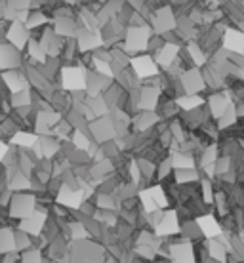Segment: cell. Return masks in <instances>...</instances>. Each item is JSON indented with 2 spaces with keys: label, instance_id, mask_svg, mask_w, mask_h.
I'll use <instances>...</instances> for the list:
<instances>
[{
  "label": "cell",
  "instance_id": "1",
  "mask_svg": "<svg viewBox=\"0 0 244 263\" xmlns=\"http://www.w3.org/2000/svg\"><path fill=\"white\" fill-rule=\"evenodd\" d=\"M39 208V197L34 191H27V193H12V198H10V204H8L6 216L10 219H15V221H21L33 214L34 210Z\"/></svg>",
  "mask_w": 244,
  "mask_h": 263
},
{
  "label": "cell",
  "instance_id": "2",
  "mask_svg": "<svg viewBox=\"0 0 244 263\" xmlns=\"http://www.w3.org/2000/svg\"><path fill=\"white\" fill-rule=\"evenodd\" d=\"M86 74H88V69H84L80 63L63 65L61 67L60 74H58L60 88L69 93L86 92Z\"/></svg>",
  "mask_w": 244,
  "mask_h": 263
},
{
  "label": "cell",
  "instance_id": "3",
  "mask_svg": "<svg viewBox=\"0 0 244 263\" xmlns=\"http://www.w3.org/2000/svg\"><path fill=\"white\" fill-rule=\"evenodd\" d=\"M48 217H50V210H48V208H42V206L39 204V208H36L31 216L25 217V219H21V221H17L15 229L23 231V233L31 235L33 238H40L42 231H44V227H46Z\"/></svg>",
  "mask_w": 244,
  "mask_h": 263
},
{
  "label": "cell",
  "instance_id": "4",
  "mask_svg": "<svg viewBox=\"0 0 244 263\" xmlns=\"http://www.w3.org/2000/svg\"><path fill=\"white\" fill-rule=\"evenodd\" d=\"M130 69L139 80H151L160 74V67L153 60L151 53H138L130 58Z\"/></svg>",
  "mask_w": 244,
  "mask_h": 263
},
{
  "label": "cell",
  "instance_id": "5",
  "mask_svg": "<svg viewBox=\"0 0 244 263\" xmlns=\"http://www.w3.org/2000/svg\"><path fill=\"white\" fill-rule=\"evenodd\" d=\"M84 200H88L84 189L71 187V185H65V183H61L60 191L55 195V204H60L61 208H65L69 212H79V208L82 206Z\"/></svg>",
  "mask_w": 244,
  "mask_h": 263
},
{
  "label": "cell",
  "instance_id": "6",
  "mask_svg": "<svg viewBox=\"0 0 244 263\" xmlns=\"http://www.w3.org/2000/svg\"><path fill=\"white\" fill-rule=\"evenodd\" d=\"M179 84H181L183 93H189V96H197L198 93V96H200V92H204L206 90L202 69H198V67L185 69V71L179 74Z\"/></svg>",
  "mask_w": 244,
  "mask_h": 263
},
{
  "label": "cell",
  "instance_id": "7",
  "mask_svg": "<svg viewBox=\"0 0 244 263\" xmlns=\"http://www.w3.org/2000/svg\"><path fill=\"white\" fill-rule=\"evenodd\" d=\"M166 257L170 259V263H197V256H195V246L191 240H178V242L168 244V252Z\"/></svg>",
  "mask_w": 244,
  "mask_h": 263
},
{
  "label": "cell",
  "instance_id": "8",
  "mask_svg": "<svg viewBox=\"0 0 244 263\" xmlns=\"http://www.w3.org/2000/svg\"><path fill=\"white\" fill-rule=\"evenodd\" d=\"M155 235L159 238H170V237H176L181 233V221H179V214L176 210H164L162 217H160V221L157 223L155 227Z\"/></svg>",
  "mask_w": 244,
  "mask_h": 263
},
{
  "label": "cell",
  "instance_id": "9",
  "mask_svg": "<svg viewBox=\"0 0 244 263\" xmlns=\"http://www.w3.org/2000/svg\"><path fill=\"white\" fill-rule=\"evenodd\" d=\"M221 48L225 52L235 53V55H244V34L237 27H227L223 36H221Z\"/></svg>",
  "mask_w": 244,
  "mask_h": 263
},
{
  "label": "cell",
  "instance_id": "10",
  "mask_svg": "<svg viewBox=\"0 0 244 263\" xmlns=\"http://www.w3.org/2000/svg\"><path fill=\"white\" fill-rule=\"evenodd\" d=\"M231 103L233 101H231V98H229V93L218 90V92H214L208 96V99H206V109H208L212 119L218 120L219 117L227 111V107L231 105Z\"/></svg>",
  "mask_w": 244,
  "mask_h": 263
},
{
  "label": "cell",
  "instance_id": "11",
  "mask_svg": "<svg viewBox=\"0 0 244 263\" xmlns=\"http://www.w3.org/2000/svg\"><path fill=\"white\" fill-rule=\"evenodd\" d=\"M195 223H197L198 231H200V235L206 237L208 240L210 238H218L221 235V225L218 223V219L210 214H202V216H198L195 219Z\"/></svg>",
  "mask_w": 244,
  "mask_h": 263
},
{
  "label": "cell",
  "instance_id": "12",
  "mask_svg": "<svg viewBox=\"0 0 244 263\" xmlns=\"http://www.w3.org/2000/svg\"><path fill=\"white\" fill-rule=\"evenodd\" d=\"M8 143L15 149H21V151H33L34 145L39 143V136L31 130H17Z\"/></svg>",
  "mask_w": 244,
  "mask_h": 263
},
{
  "label": "cell",
  "instance_id": "13",
  "mask_svg": "<svg viewBox=\"0 0 244 263\" xmlns=\"http://www.w3.org/2000/svg\"><path fill=\"white\" fill-rule=\"evenodd\" d=\"M170 158V164L174 170H195L197 168V158L193 153H185V151H170L168 155Z\"/></svg>",
  "mask_w": 244,
  "mask_h": 263
},
{
  "label": "cell",
  "instance_id": "14",
  "mask_svg": "<svg viewBox=\"0 0 244 263\" xmlns=\"http://www.w3.org/2000/svg\"><path fill=\"white\" fill-rule=\"evenodd\" d=\"M176 105L181 112H191L195 109H200V107L206 105V98L202 96H189V93H183V96H179L176 98Z\"/></svg>",
  "mask_w": 244,
  "mask_h": 263
},
{
  "label": "cell",
  "instance_id": "15",
  "mask_svg": "<svg viewBox=\"0 0 244 263\" xmlns=\"http://www.w3.org/2000/svg\"><path fill=\"white\" fill-rule=\"evenodd\" d=\"M15 252V229L10 225L0 227V256Z\"/></svg>",
  "mask_w": 244,
  "mask_h": 263
},
{
  "label": "cell",
  "instance_id": "16",
  "mask_svg": "<svg viewBox=\"0 0 244 263\" xmlns=\"http://www.w3.org/2000/svg\"><path fill=\"white\" fill-rule=\"evenodd\" d=\"M93 204H96V208L98 210H111V212H119V198L115 197V195H109V193H98L92 197Z\"/></svg>",
  "mask_w": 244,
  "mask_h": 263
},
{
  "label": "cell",
  "instance_id": "17",
  "mask_svg": "<svg viewBox=\"0 0 244 263\" xmlns=\"http://www.w3.org/2000/svg\"><path fill=\"white\" fill-rule=\"evenodd\" d=\"M208 256H210V259L218 263L225 261L227 259V246L218 238H210L208 240Z\"/></svg>",
  "mask_w": 244,
  "mask_h": 263
},
{
  "label": "cell",
  "instance_id": "18",
  "mask_svg": "<svg viewBox=\"0 0 244 263\" xmlns=\"http://www.w3.org/2000/svg\"><path fill=\"white\" fill-rule=\"evenodd\" d=\"M172 176H174V181L176 185H189V183H197L198 179H200V174L198 170H174L172 172Z\"/></svg>",
  "mask_w": 244,
  "mask_h": 263
},
{
  "label": "cell",
  "instance_id": "19",
  "mask_svg": "<svg viewBox=\"0 0 244 263\" xmlns=\"http://www.w3.org/2000/svg\"><path fill=\"white\" fill-rule=\"evenodd\" d=\"M36 240H39V238H33L31 235L23 233V231L15 229V252H17V254L29 250V248H33V246H39Z\"/></svg>",
  "mask_w": 244,
  "mask_h": 263
},
{
  "label": "cell",
  "instance_id": "20",
  "mask_svg": "<svg viewBox=\"0 0 244 263\" xmlns=\"http://www.w3.org/2000/svg\"><path fill=\"white\" fill-rule=\"evenodd\" d=\"M44 250L40 246H33L20 254V263H44Z\"/></svg>",
  "mask_w": 244,
  "mask_h": 263
},
{
  "label": "cell",
  "instance_id": "21",
  "mask_svg": "<svg viewBox=\"0 0 244 263\" xmlns=\"http://www.w3.org/2000/svg\"><path fill=\"white\" fill-rule=\"evenodd\" d=\"M200 195H202V202L204 204L214 202V191H212L210 179H202V181H200Z\"/></svg>",
  "mask_w": 244,
  "mask_h": 263
},
{
  "label": "cell",
  "instance_id": "22",
  "mask_svg": "<svg viewBox=\"0 0 244 263\" xmlns=\"http://www.w3.org/2000/svg\"><path fill=\"white\" fill-rule=\"evenodd\" d=\"M8 151H10V143L4 141V139H0V162L4 160V157L8 155Z\"/></svg>",
  "mask_w": 244,
  "mask_h": 263
},
{
  "label": "cell",
  "instance_id": "23",
  "mask_svg": "<svg viewBox=\"0 0 244 263\" xmlns=\"http://www.w3.org/2000/svg\"><path fill=\"white\" fill-rule=\"evenodd\" d=\"M103 263H119V261H117V259H115V257L107 256V257H105V261H103Z\"/></svg>",
  "mask_w": 244,
  "mask_h": 263
},
{
  "label": "cell",
  "instance_id": "24",
  "mask_svg": "<svg viewBox=\"0 0 244 263\" xmlns=\"http://www.w3.org/2000/svg\"><path fill=\"white\" fill-rule=\"evenodd\" d=\"M151 263H164V261H157V259H155V261H151Z\"/></svg>",
  "mask_w": 244,
  "mask_h": 263
},
{
  "label": "cell",
  "instance_id": "25",
  "mask_svg": "<svg viewBox=\"0 0 244 263\" xmlns=\"http://www.w3.org/2000/svg\"><path fill=\"white\" fill-rule=\"evenodd\" d=\"M170 2H181V0H170Z\"/></svg>",
  "mask_w": 244,
  "mask_h": 263
}]
</instances>
